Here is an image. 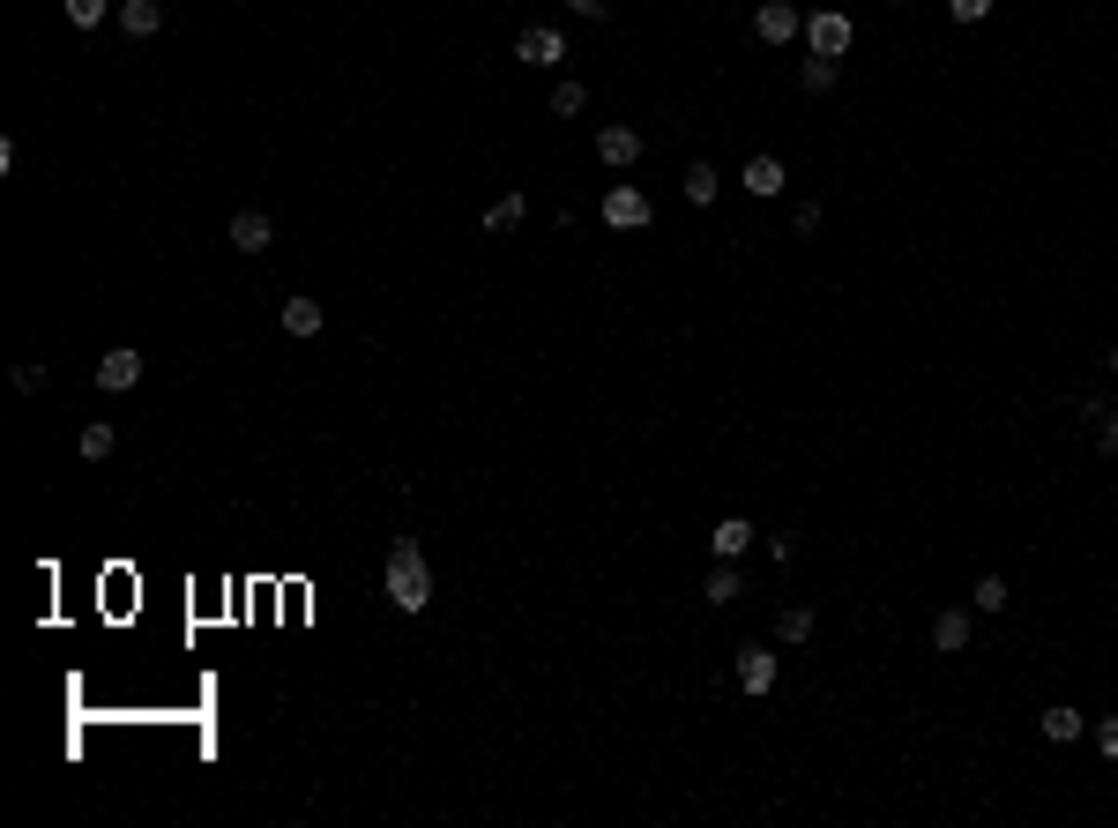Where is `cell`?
I'll list each match as a JSON object with an SVG mask.
<instances>
[{
  "instance_id": "cell-1",
  "label": "cell",
  "mask_w": 1118,
  "mask_h": 828,
  "mask_svg": "<svg viewBox=\"0 0 1118 828\" xmlns=\"http://www.w3.org/2000/svg\"><path fill=\"white\" fill-rule=\"evenodd\" d=\"M380 590H388V604H396L403 620H418L425 604H433V560H425V545H418V538H396V545H388Z\"/></svg>"
},
{
  "instance_id": "cell-2",
  "label": "cell",
  "mask_w": 1118,
  "mask_h": 828,
  "mask_svg": "<svg viewBox=\"0 0 1118 828\" xmlns=\"http://www.w3.org/2000/svg\"><path fill=\"white\" fill-rule=\"evenodd\" d=\"M649 217H656V209H649L642 187H626V179H620V187L604 195V225H612V231H642Z\"/></svg>"
},
{
  "instance_id": "cell-3",
  "label": "cell",
  "mask_w": 1118,
  "mask_h": 828,
  "mask_svg": "<svg viewBox=\"0 0 1118 828\" xmlns=\"http://www.w3.org/2000/svg\"><path fill=\"white\" fill-rule=\"evenodd\" d=\"M515 60H522V68H560V60H567V38H560L552 23H537V30H522V38H515Z\"/></svg>"
},
{
  "instance_id": "cell-4",
  "label": "cell",
  "mask_w": 1118,
  "mask_h": 828,
  "mask_svg": "<svg viewBox=\"0 0 1118 828\" xmlns=\"http://www.w3.org/2000/svg\"><path fill=\"white\" fill-rule=\"evenodd\" d=\"M850 38H858V30H850V16H835V8H820L813 23H805V46H813V52H828V60H843V52H850Z\"/></svg>"
},
{
  "instance_id": "cell-5",
  "label": "cell",
  "mask_w": 1118,
  "mask_h": 828,
  "mask_svg": "<svg viewBox=\"0 0 1118 828\" xmlns=\"http://www.w3.org/2000/svg\"><path fill=\"white\" fill-rule=\"evenodd\" d=\"M135 381H142V352H135V344H120V352L98 358V388H105V396H127Z\"/></svg>"
},
{
  "instance_id": "cell-6",
  "label": "cell",
  "mask_w": 1118,
  "mask_h": 828,
  "mask_svg": "<svg viewBox=\"0 0 1118 828\" xmlns=\"http://www.w3.org/2000/svg\"><path fill=\"white\" fill-rule=\"evenodd\" d=\"M753 30H761V46H791V38H798L805 23H798V8H791V0H761Z\"/></svg>"
},
{
  "instance_id": "cell-7",
  "label": "cell",
  "mask_w": 1118,
  "mask_h": 828,
  "mask_svg": "<svg viewBox=\"0 0 1118 828\" xmlns=\"http://www.w3.org/2000/svg\"><path fill=\"white\" fill-rule=\"evenodd\" d=\"M753 538H761V530L745 523V515H723V523L709 530V552H716V560H745V552H753Z\"/></svg>"
},
{
  "instance_id": "cell-8",
  "label": "cell",
  "mask_w": 1118,
  "mask_h": 828,
  "mask_svg": "<svg viewBox=\"0 0 1118 828\" xmlns=\"http://www.w3.org/2000/svg\"><path fill=\"white\" fill-rule=\"evenodd\" d=\"M224 239H231V247H239V254H269L276 225H269V217H261V209H239V217H231V231H224Z\"/></svg>"
},
{
  "instance_id": "cell-9",
  "label": "cell",
  "mask_w": 1118,
  "mask_h": 828,
  "mask_svg": "<svg viewBox=\"0 0 1118 828\" xmlns=\"http://www.w3.org/2000/svg\"><path fill=\"white\" fill-rule=\"evenodd\" d=\"M596 157H604L612 172H626V165H642V135H634V127H604V135H596Z\"/></svg>"
},
{
  "instance_id": "cell-10",
  "label": "cell",
  "mask_w": 1118,
  "mask_h": 828,
  "mask_svg": "<svg viewBox=\"0 0 1118 828\" xmlns=\"http://www.w3.org/2000/svg\"><path fill=\"white\" fill-rule=\"evenodd\" d=\"M739 687H745V694H769V687H775V650L745 642V650H739Z\"/></svg>"
},
{
  "instance_id": "cell-11",
  "label": "cell",
  "mask_w": 1118,
  "mask_h": 828,
  "mask_svg": "<svg viewBox=\"0 0 1118 828\" xmlns=\"http://www.w3.org/2000/svg\"><path fill=\"white\" fill-rule=\"evenodd\" d=\"M783 179H791V172H783L775 157H745L739 187H745V195H753V201H769V195H783Z\"/></svg>"
},
{
  "instance_id": "cell-12",
  "label": "cell",
  "mask_w": 1118,
  "mask_h": 828,
  "mask_svg": "<svg viewBox=\"0 0 1118 828\" xmlns=\"http://www.w3.org/2000/svg\"><path fill=\"white\" fill-rule=\"evenodd\" d=\"M120 30L127 38H157L165 30V0H120Z\"/></svg>"
},
{
  "instance_id": "cell-13",
  "label": "cell",
  "mask_w": 1118,
  "mask_h": 828,
  "mask_svg": "<svg viewBox=\"0 0 1118 828\" xmlns=\"http://www.w3.org/2000/svg\"><path fill=\"white\" fill-rule=\"evenodd\" d=\"M1037 724H1043V739H1051V747H1067V739H1081V731H1089V717H1081V709H1067V702H1051Z\"/></svg>"
},
{
  "instance_id": "cell-14",
  "label": "cell",
  "mask_w": 1118,
  "mask_h": 828,
  "mask_svg": "<svg viewBox=\"0 0 1118 828\" xmlns=\"http://www.w3.org/2000/svg\"><path fill=\"white\" fill-rule=\"evenodd\" d=\"M679 187H686V201H694V209H709V201H716V187H723V179H716V165L701 157V165H686V179H679Z\"/></svg>"
},
{
  "instance_id": "cell-15",
  "label": "cell",
  "mask_w": 1118,
  "mask_h": 828,
  "mask_svg": "<svg viewBox=\"0 0 1118 828\" xmlns=\"http://www.w3.org/2000/svg\"><path fill=\"white\" fill-rule=\"evenodd\" d=\"M284 328H291L298 344H306V336H321V299H284Z\"/></svg>"
},
{
  "instance_id": "cell-16",
  "label": "cell",
  "mask_w": 1118,
  "mask_h": 828,
  "mask_svg": "<svg viewBox=\"0 0 1118 828\" xmlns=\"http://www.w3.org/2000/svg\"><path fill=\"white\" fill-rule=\"evenodd\" d=\"M932 650H969V612H940L932 620Z\"/></svg>"
},
{
  "instance_id": "cell-17",
  "label": "cell",
  "mask_w": 1118,
  "mask_h": 828,
  "mask_svg": "<svg viewBox=\"0 0 1118 828\" xmlns=\"http://www.w3.org/2000/svg\"><path fill=\"white\" fill-rule=\"evenodd\" d=\"M813 634V604H783L775 612V642H805Z\"/></svg>"
},
{
  "instance_id": "cell-18",
  "label": "cell",
  "mask_w": 1118,
  "mask_h": 828,
  "mask_svg": "<svg viewBox=\"0 0 1118 828\" xmlns=\"http://www.w3.org/2000/svg\"><path fill=\"white\" fill-rule=\"evenodd\" d=\"M75 448H82V463H105V455L120 448V433H112V426L98 418V426H82V441H75Z\"/></svg>"
},
{
  "instance_id": "cell-19",
  "label": "cell",
  "mask_w": 1118,
  "mask_h": 828,
  "mask_svg": "<svg viewBox=\"0 0 1118 828\" xmlns=\"http://www.w3.org/2000/svg\"><path fill=\"white\" fill-rule=\"evenodd\" d=\"M739 590H745V582H739V560H723L716 575H709V590H701V598H709V604H739Z\"/></svg>"
},
{
  "instance_id": "cell-20",
  "label": "cell",
  "mask_w": 1118,
  "mask_h": 828,
  "mask_svg": "<svg viewBox=\"0 0 1118 828\" xmlns=\"http://www.w3.org/2000/svg\"><path fill=\"white\" fill-rule=\"evenodd\" d=\"M522 217H530V201H522V195H499L493 209H485V231H515Z\"/></svg>"
},
{
  "instance_id": "cell-21",
  "label": "cell",
  "mask_w": 1118,
  "mask_h": 828,
  "mask_svg": "<svg viewBox=\"0 0 1118 828\" xmlns=\"http://www.w3.org/2000/svg\"><path fill=\"white\" fill-rule=\"evenodd\" d=\"M835 76H843V68H835L828 52H813V60L798 68V82H805V90H835Z\"/></svg>"
},
{
  "instance_id": "cell-22",
  "label": "cell",
  "mask_w": 1118,
  "mask_h": 828,
  "mask_svg": "<svg viewBox=\"0 0 1118 828\" xmlns=\"http://www.w3.org/2000/svg\"><path fill=\"white\" fill-rule=\"evenodd\" d=\"M969 604H977V612H1007V582H999V575H985L977 590H969Z\"/></svg>"
},
{
  "instance_id": "cell-23",
  "label": "cell",
  "mask_w": 1118,
  "mask_h": 828,
  "mask_svg": "<svg viewBox=\"0 0 1118 828\" xmlns=\"http://www.w3.org/2000/svg\"><path fill=\"white\" fill-rule=\"evenodd\" d=\"M68 23L75 30H98L105 23V0H68Z\"/></svg>"
},
{
  "instance_id": "cell-24",
  "label": "cell",
  "mask_w": 1118,
  "mask_h": 828,
  "mask_svg": "<svg viewBox=\"0 0 1118 828\" xmlns=\"http://www.w3.org/2000/svg\"><path fill=\"white\" fill-rule=\"evenodd\" d=\"M552 112L574 120V112H582V82H560V90H552Z\"/></svg>"
},
{
  "instance_id": "cell-25",
  "label": "cell",
  "mask_w": 1118,
  "mask_h": 828,
  "mask_svg": "<svg viewBox=\"0 0 1118 828\" xmlns=\"http://www.w3.org/2000/svg\"><path fill=\"white\" fill-rule=\"evenodd\" d=\"M947 16H954V23H985V16H992V0H947Z\"/></svg>"
},
{
  "instance_id": "cell-26",
  "label": "cell",
  "mask_w": 1118,
  "mask_h": 828,
  "mask_svg": "<svg viewBox=\"0 0 1118 828\" xmlns=\"http://www.w3.org/2000/svg\"><path fill=\"white\" fill-rule=\"evenodd\" d=\"M16 388H23V396H38V388H46V366H38V358H23V366H16Z\"/></svg>"
},
{
  "instance_id": "cell-27",
  "label": "cell",
  "mask_w": 1118,
  "mask_h": 828,
  "mask_svg": "<svg viewBox=\"0 0 1118 828\" xmlns=\"http://www.w3.org/2000/svg\"><path fill=\"white\" fill-rule=\"evenodd\" d=\"M1096 753H1104V761H1118V717H1104V724H1096Z\"/></svg>"
},
{
  "instance_id": "cell-28",
  "label": "cell",
  "mask_w": 1118,
  "mask_h": 828,
  "mask_svg": "<svg viewBox=\"0 0 1118 828\" xmlns=\"http://www.w3.org/2000/svg\"><path fill=\"white\" fill-rule=\"evenodd\" d=\"M1096 448L1118 455V411H1104V426H1096Z\"/></svg>"
},
{
  "instance_id": "cell-29",
  "label": "cell",
  "mask_w": 1118,
  "mask_h": 828,
  "mask_svg": "<svg viewBox=\"0 0 1118 828\" xmlns=\"http://www.w3.org/2000/svg\"><path fill=\"white\" fill-rule=\"evenodd\" d=\"M567 8H574V16H590V23H596V16H612L620 0H567Z\"/></svg>"
},
{
  "instance_id": "cell-30",
  "label": "cell",
  "mask_w": 1118,
  "mask_h": 828,
  "mask_svg": "<svg viewBox=\"0 0 1118 828\" xmlns=\"http://www.w3.org/2000/svg\"><path fill=\"white\" fill-rule=\"evenodd\" d=\"M1111 374H1118V344H1111Z\"/></svg>"
},
{
  "instance_id": "cell-31",
  "label": "cell",
  "mask_w": 1118,
  "mask_h": 828,
  "mask_svg": "<svg viewBox=\"0 0 1118 828\" xmlns=\"http://www.w3.org/2000/svg\"><path fill=\"white\" fill-rule=\"evenodd\" d=\"M894 8H902V0H894Z\"/></svg>"
}]
</instances>
